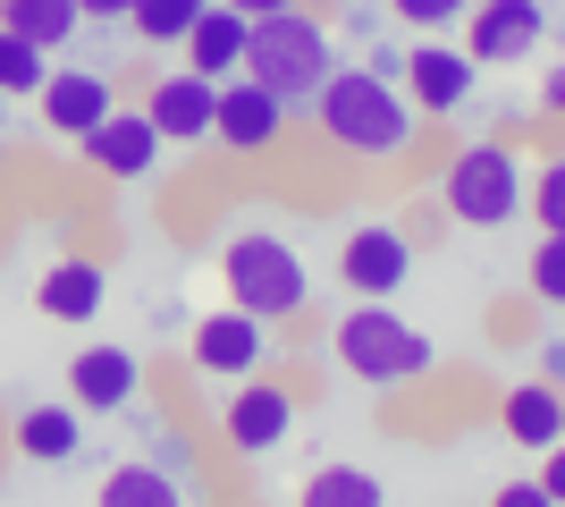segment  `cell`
<instances>
[{"mask_svg": "<svg viewBox=\"0 0 565 507\" xmlns=\"http://www.w3.org/2000/svg\"><path fill=\"white\" fill-rule=\"evenodd\" d=\"M312 119L338 152L354 161H405L423 145V110L397 76H372V68H330V85L312 94Z\"/></svg>", "mask_w": 565, "mask_h": 507, "instance_id": "1", "label": "cell"}, {"mask_svg": "<svg viewBox=\"0 0 565 507\" xmlns=\"http://www.w3.org/2000/svg\"><path fill=\"white\" fill-rule=\"evenodd\" d=\"M330 68H338V43L312 9H270V18L245 25V76L270 85L287 110H312V94L330 85Z\"/></svg>", "mask_w": 565, "mask_h": 507, "instance_id": "2", "label": "cell"}, {"mask_svg": "<svg viewBox=\"0 0 565 507\" xmlns=\"http://www.w3.org/2000/svg\"><path fill=\"white\" fill-rule=\"evenodd\" d=\"M338 363L372 389H405L430 372V338L405 314H388V296H363L354 314H338Z\"/></svg>", "mask_w": 565, "mask_h": 507, "instance_id": "3", "label": "cell"}, {"mask_svg": "<svg viewBox=\"0 0 565 507\" xmlns=\"http://www.w3.org/2000/svg\"><path fill=\"white\" fill-rule=\"evenodd\" d=\"M523 187H532V169H523L515 145H465L439 169V203H448L456 229H507V220H523Z\"/></svg>", "mask_w": 565, "mask_h": 507, "instance_id": "4", "label": "cell"}, {"mask_svg": "<svg viewBox=\"0 0 565 507\" xmlns=\"http://www.w3.org/2000/svg\"><path fill=\"white\" fill-rule=\"evenodd\" d=\"M220 279H228V305H245V314L262 321H296L305 314V263H296V245L270 237V229H245V237H228V254H220Z\"/></svg>", "mask_w": 565, "mask_h": 507, "instance_id": "5", "label": "cell"}, {"mask_svg": "<svg viewBox=\"0 0 565 507\" xmlns=\"http://www.w3.org/2000/svg\"><path fill=\"white\" fill-rule=\"evenodd\" d=\"M465 18H472V34H465L472 68H515V60H532V51L548 43L541 0H472Z\"/></svg>", "mask_w": 565, "mask_h": 507, "instance_id": "6", "label": "cell"}, {"mask_svg": "<svg viewBox=\"0 0 565 507\" xmlns=\"http://www.w3.org/2000/svg\"><path fill=\"white\" fill-rule=\"evenodd\" d=\"M186 356H194V372H212V381H245V372H262V356H270V321L245 314V305H220V314L194 321Z\"/></svg>", "mask_w": 565, "mask_h": 507, "instance_id": "7", "label": "cell"}, {"mask_svg": "<svg viewBox=\"0 0 565 507\" xmlns=\"http://www.w3.org/2000/svg\"><path fill=\"white\" fill-rule=\"evenodd\" d=\"M279 136H287V102L270 94V85H254L245 68H236V76H220L212 145H228V152H270Z\"/></svg>", "mask_w": 565, "mask_h": 507, "instance_id": "8", "label": "cell"}, {"mask_svg": "<svg viewBox=\"0 0 565 507\" xmlns=\"http://www.w3.org/2000/svg\"><path fill=\"white\" fill-rule=\"evenodd\" d=\"M220 432H228L236 457H279L287 432H296V398H287V389H262L254 372H245V389H236L228 414H220Z\"/></svg>", "mask_w": 565, "mask_h": 507, "instance_id": "9", "label": "cell"}, {"mask_svg": "<svg viewBox=\"0 0 565 507\" xmlns=\"http://www.w3.org/2000/svg\"><path fill=\"white\" fill-rule=\"evenodd\" d=\"M405 94H414V110L423 119H456L472 102V51L465 43H414L405 51Z\"/></svg>", "mask_w": 565, "mask_h": 507, "instance_id": "10", "label": "cell"}, {"mask_svg": "<svg viewBox=\"0 0 565 507\" xmlns=\"http://www.w3.org/2000/svg\"><path fill=\"white\" fill-rule=\"evenodd\" d=\"M338 279H347L354 296H397L405 279H414V245H405V229H354L347 245H338Z\"/></svg>", "mask_w": 565, "mask_h": 507, "instance_id": "11", "label": "cell"}, {"mask_svg": "<svg viewBox=\"0 0 565 507\" xmlns=\"http://www.w3.org/2000/svg\"><path fill=\"white\" fill-rule=\"evenodd\" d=\"M76 152L102 169V178H152V161H161V127H152V110H110V119L94 127V136H76Z\"/></svg>", "mask_w": 565, "mask_h": 507, "instance_id": "12", "label": "cell"}, {"mask_svg": "<svg viewBox=\"0 0 565 507\" xmlns=\"http://www.w3.org/2000/svg\"><path fill=\"white\" fill-rule=\"evenodd\" d=\"M34 102H43V127L51 136H94L102 119L118 110V94H110V76H94V68H51L43 85H34Z\"/></svg>", "mask_w": 565, "mask_h": 507, "instance_id": "13", "label": "cell"}, {"mask_svg": "<svg viewBox=\"0 0 565 507\" xmlns=\"http://www.w3.org/2000/svg\"><path fill=\"white\" fill-rule=\"evenodd\" d=\"M143 110L161 127V145H203V136H212V110H220V85L194 76V68H169V76H152Z\"/></svg>", "mask_w": 565, "mask_h": 507, "instance_id": "14", "label": "cell"}, {"mask_svg": "<svg viewBox=\"0 0 565 507\" xmlns=\"http://www.w3.org/2000/svg\"><path fill=\"white\" fill-rule=\"evenodd\" d=\"M498 432L515 440V448H532V457H541V448H557L565 440V381H523V389H507V398H498Z\"/></svg>", "mask_w": 565, "mask_h": 507, "instance_id": "15", "label": "cell"}, {"mask_svg": "<svg viewBox=\"0 0 565 507\" xmlns=\"http://www.w3.org/2000/svg\"><path fill=\"white\" fill-rule=\"evenodd\" d=\"M245 25H254L245 9L212 0V9L186 25V43H178V51H186V68H194V76H212V85H220V76H236V68H245Z\"/></svg>", "mask_w": 565, "mask_h": 507, "instance_id": "16", "label": "cell"}, {"mask_svg": "<svg viewBox=\"0 0 565 507\" xmlns=\"http://www.w3.org/2000/svg\"><path fill=\"white\" fill-rule=\"evenodd\" d=\"M68 398L85 414H118L136 398V356H127V347H85V356L68 363Z\"/></svg>", "mask_w": 565, "mask_h": 507, "instance_id": "17", "label": "cell"}, {"mask_svg": "<svg viewBox=\"0 0 565 507\" xmlns=\"http://www.w3.org/2000/svg\"><path fill=\"white\" fill-rule=\"evenodd\" d=\"M34 305H43V321H94L102 314V263L60 254V263L34 279Z\"/></svg>", "mask_w": 565, "mask_h": 507, "instance_id": "18", "label": "cell"}, {"mask_svg": "<svg viewBox=\"0 0 565 507\" xmlns=\"http://www.w3.org/2000/svg\"><path fill=\"white\" fill-rule=\"evenodd\" d=\"M9 440H18L25 465H68L76 448H85V406H76V398H68V406H25Z\"/></svg>", "mask_w": 565, "mask_h": 507, "instance_id": "19", "label": "cell"}, {"mask_svg": "<svg viewBox=\"0 0 565 507\" xmlns=\"http://www.w3.org/2000/svg\"><path fill=\"white\" fill-rule=\"evenodd\" d=\"M0 25H18L25 43L60 51L76 25H85V9H76V0H0Z\"/></svg>", "mask_w": 565, "mask_h": 507, "instance_id": "20", "label": "cell"}, {"mask_svg": "<svg viewBox=\"0 0 565 507\" xmlns=\"http://www.w3.org/2000/svg\"><path fill=\"white\" fill-rule=\"evenodd\" d=\"M102 499L110 507H169V499H186V483L169 465H118L110 483H102Z\"/></svg>", "mask_w": 565, "mask_h": 507, "instance_id": "21", "label": "cell"}, {"mask_svg": "<svg viewBox=\"0 0 565 507\" xmlns=\"http://www.w3.org/2000/svg\"><path fill=\"white\" fill-rule=\"evenodd\" d=\"M203 9H212V0H136V34L152 51H178V43H186V25L203 18Z\"/></svg>", "mask_w": 565, "mask_h": 507, "instance_id": "22", "label": "cell"}, {"mask_svg": "<svg viewBox=\"0 0 565 507\" xmlns=\"http://www.w3.org/2000/svg\"><path fill=\"white\" fill-rule=\"evenodd\" d=\"M305 499L312 507H380V483L363 474V465H321L305 483Z\"/></svg>", "mask_w": 565, "mask_h": 507, "instance_id": "23", "label": "cell"}, {"mask_svg": "<svg viewBox=\"0 0 565 507\" xmlns=\"http://www.w3.org/2000/svg\"><path fill=\"white\" fill-rule=\"evenodd\" d=\"M51 76V60H43V43H25L18 25H0V94H34Z\"/></svg>", "mask_w": 565, "mask_h": 507, "instance_id": "24", "label": "cell"}, {"mask_svg": "<svg viewBox=\"0 0 565 507\" xmlns=\"http://www.w3.org/2000/svg\"><path fill=\"white\" fill-rule=\"evenodd\" d=\"M523 288L541 296V305H557V314H565V229H541L532 263H523Z\"/></svg>", "mask_w": 565, "mask_h": 507, "instance_id": "25", "label": "cell"}, {"mask_svg": "<svg viewBox=\"0 0 565 507\" xmlns=\"http://www.w3.org/2000/svg\"><path fill=\"white\" fill-rule=\"evenodd\" d=\"M523 212H541V229H565V152L532 169V187H523Z\"/></svg>", "mask_w": 565, "mask_h": 507, "instance_id": "26", "label": "cell"}, {"mask_svg": "<svg viewBox=\"0 0 565 507\" xmlns=\"http://www.w3.org/2000/svg\"><path fill=\"white\" fill-rule=\"evenodd\" d=\"M472 0H388V18L397 25H414V34H439V25H456Z\"/></svg>", "mask_w": 565, "mask_h": 507, "instance_id": "27", "label": "cell"}, {"mask_svg": "<svg viewBox=\"0 0 565 507\" xmlns=\"http://www.w3.org/2000/svg\"><path fill=\"white\" fill-rule=\"evenodd\" d=\"M541 490H548V499H565V440H557V448H541Z\"/></svg>", "mask_w": 565, "mask_h": 507, "instance_id": "28", "label": "cell"}, {"mask_svg": "<svg viewBox=\"0 0 565 507\" xmlns=\"http://www.w3.org/2000/svg\"><path fill=\"white\" fill-rule=\"evenodd\" d=\"M541 110H548V119H565V68L541 76Z\"/></svg>", "mask_w": 565, "mask_h": 507, "instance_id": "29", "label": "cell"}, {"mask_svg": "<svg viewBox=\"0 0 565 507\" xmlns=\"http://www.w3.org/2000/svg\"><path fill=\"white\" fill-rule=\"evenodd\" d=\"M541 499H548L541 483H507V490H498V507H541Z\"/></svg>", "mask_w": 565, "mask_h": 507, "instance_id": "30", "label": "cell"}, {"mask_svg": "<svg viewBox=\"0 0 565 507\" xmlns=\"http://www.w3.org/2000/svg\"><path fill=\"white\" fill-rule=\"evenodd\" d=\"M85 18H136V0H76Z\"/></svg>", "mask_w": 565, "mask_h": 507, "instance_id": "31", "label": "cell"}, {"mask_svg": "<svg viewBox=\"0 0 565 507\" xmlns=\"http://www.w3.org/2000/svg\"><path fill=\"white\" fill-rule=\"evenodd\" d=\"M228 9H245V18H270V9H305V0H228Z\"/></svg>", "mask_w": 565, "mask_h": 507, "instance_id": "32", "label": "cell"}, {"mask_svg": "<svg viewBox=\"0 0 565 507\" xmlns=\"http://www.w3.org/2000/svg\"><path fill=\"white\" fill-rule=\"evenodd\" d=\"M541 372H548V381H565V347H548V356H541Z\"/></svg>", "mask_w": 565, "mask_h": 507, "instance_id": "33", "label": "cell"}]
</instances>
